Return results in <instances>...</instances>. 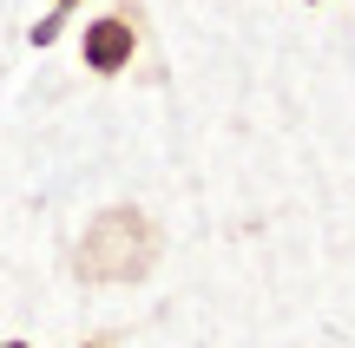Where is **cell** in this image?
<instances>
[{"mask_svg": "<svg viewBox=\"0 0 355 348\" xmlns=\"http://www.w3.org/2000/svg\"><path fill=\"white\" fill-rule=\"evenodd\" d=\"M158 250H165L158 223L139 204H112L86 223V237L73 250V276L79 283H139V276H152Z\"/></svg>", "mask_w": 355, "mask_h": 348, "instance_id": "obj_1", "label": "cell"}, {"mask_svg": "<svg viewBox=\"0 0 355 348\" xmlns=\"http://www.w3.org/2000/svg\"><path fill=\"white\" fill-rule=\"evenodd\" d=\"M0 348H26V342H0Z\"/></svg>", "mask_w": 355, "mask_h": 348, "instance_id": "obj_5", "label": "cell"}, {"mask_svg": "<svg viewBox=\"0 0 355 348\" xmlns=\"http://www.w3.org/2000/svg\"><path fill=\"white\" fill-rule=\"evenodd\" d=\"M53 7H66V13H73V7H86V0H53Z\"/></svg>", "mask_w": 355, "mask_h": 348, "instance_id": "obj_4", "label": "cell"}, {"mask_svg": "<svg viewBox=\"0 0 355 348\" xmlns=\"http://www.w3.org/2000/svg\"><path fill=\"white\" fill-rule=\"evenodd\" d=\"M139 39H145V20L125 0V7H112V13H99V20L79 26V66H86L92 79H119V73H132V59H139Z\"/></svg>", "mask_w": 355, "mask_h": 348, "instance_id": "obj_2", "label": "cell"}, {"mask_svg": "<svg viewBox=\"0 0 355 348\" xmlns=\"http://www.w3.org/2000/svg\"><path fill=\"white\" fill-rule=\"evenodd\" d=\"M86 348H112V342H86Z\"/></svg>", "mask_w": 355, "mask_h": 348, "instance_id": "obj_6", "label": "cell"}, {"mask_svg": "<svg viewBox=\"0 0 355 348\" xmlns=\"http://www.w3.org/2000/svg\"><path fill=\"white\" fill-rule=\"evenodd\" d=\"M309 7H322V0H309Z\"/></svg>", "mask_w": 355, "mask_h": 348, "instance_id": "obj_7", "label": "cell"}, {"mask_svg": "<svg viewBox=\"0 0 355 348\" xmlns=\"http://www.w3.org/2000/svg\"><path fill=\"white\" fill-rule=\"evenodd\" d=\"M60 33H66V7H53L46 20H33V33H26V39H33V46H53Z\"/></svg>", "mask_w": 355, "mask_h": 348, "instance_id": "obj_3", "label": "cell"}]
</instances>
